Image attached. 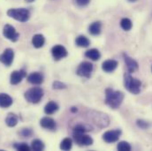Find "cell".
I'll return each mask as SVG.
<instances>
[{"label": "cell", "instance_id": "obj_1", "mask_svg": "<svg viewBox=\"0 0 152 151\" xmlns=\"http://www.w3.org/2000/svg\"><path fill=\"white\" fill-rule=\"evenodd\" d=\"M124 99V94L121 91H115L107 88L105 91V104L112 109H117L120 106Z\"/></svg>", "mask_w": 152, "mask_h": 151}, {"label": "cell", "instance_id": "obj_2", "mask_svg": "<svg viewBox=\"0 0 152 151\" xmlns=\"http://www.w3.org/2000/svg\"><path fill=\"white\" fill-rule=\"evenodd\" d=\"M124 85L127 91H129L132 94L137 95L141 91L142 82L139 80L134 78L129 73H126L124 75Z\"/></svg>", "mask_w": 152, "mask_h": 151}, {"label": "cell", "instance_id": "obj_3", "mask_svg": "<svg viewBox=\"0 0 152 151\" xmlns=\"http://www.w3.org/2000/svg\"><path fill=\"white\" fill-rule=\"evenodd\" d=\"M7 15L18 21L27 22L30 18V12L26 8L9 9L7 11Z\"/></svg>", "mask_w": 152, "mask_h": 151}, {"label": "cell", "instance_id": "obj_4", "mask_svg": "<svg viewBox=\"0 0 152 151\" xmlns=\"http://www.w3.org/2000/svg\"><path fill=\"white\" fill-rule=\"evenodd\" d=\"M24 96L28 102L31 104H38L43 96V90L41 88L34 87L26 91Z\"/></svg>", "mask_w": 152, "mask_h": 151}, {"label": "cell", "instance_id": "obj_5", "mask_svg": "<svg viewBox=\"0 0 152 151\" xmlns=\"http://www.w3.org/2000/svg\"><path fill=\"white\" fill-rule=\"evenodd\" d=\"M74 140L80 146H89L93 144V139L85 133H74Z\"/></svg>", "mask_w": 152, "mask_h": 151}, {"label": "cell", "instance_id": "obj_6", "mask_svg": "<svg viewBox=\"0 0 152 151\" xmlns=\"http://www.w3.org/2000/svg\"><path fill=\"white\" fill-rule=\"evenodd\" d=\"M3 35H4V36L6 38V39L12 41V42H17V41L19 40V38H20V34H19V33L15 30V28H14L12 26H11V25H5V26L4 27Z\"/></svg>", "mask_w": 152, "mask_h": 151}, {"label": "cell", "instance_id": "obj_7", "mask_svg": "<svg viewBox=\"0 0 152 151\" xmlns=\"http://www.w3.org/2000/svg\"><path fill=\"white\" fill-rule=\"evenodd\" d=\"M93 71V65L89 62H82L77 69V74L81 77L89 78Z\"/></svg>", "mask_w": 152, "mask_h": 151}, {"label": "cell", "instance_id": "obj_8", "mask_svg": "<svg viewBox=\"0 0 152 151\" xmlns=\"http://www.w3.org/2000/svg\"><path fill=\"white\" fill-rule=\"evenodd\" d=\"M14 58V51L12 49H6L4 50V52L0 55V62L3 63L6 66H10Z\"/></svg>", "mask_w": 152, "mask_h": 151}, {"label": "cell", "instance_id": "obj_9", "mask_svg": "<svg viewBox=\"0 0 152 151\" xmlns=\"http://www.w3.org/2000/svg\"><path fill=\"white\" fill-rule=\"evenodd\" d=\"M121 134L120 130H112V131H107L103 134V140L107 142V143H113L117 142Z\"/></svg>", "mask_w": 152, "mask_h": 151}, {"label": "cell", "instance_id": "obj_10", "mask_svg": "<svg viewBox=\"0 0 152 151\" xmlns=\"http://www.w3.org/2000/svg\"><path fill=\"white\" fill-rule=\"evenodd\" d=\"M51 54L56 60H60L67 56L66 49L62 45H55L51 49Z\"/></svg>", "mask_w": 152, "mask_h": 151}, {"label": "cell", "instance_id": "obj_11", "mask_svg": "<svg viewBox=\"0 0 152 151\" xmlns=\"http://www.w3.org/2000/svg\"><path fill=\"white\" fill-rule=\"evenodd\" d=\"M26 72L24 70L20 71H13L10 76V82L12 85H17L20 82H21L22 79L26 77Z\"/></svg>", "mask_w": 152, "mask_h": 151}, {"label": "cell", "instance_id": "obj_12", "mask_svg": "<svg viewBox=\"0 0 152 151\" xmlns=\"http://www.w3.org/2000/svg\"><path fill=\"white\" fill-rule=\"evenodd\" d=\"M124 60H125V63H126V66L127 67V70L129 72V74L131 73H134V71H136L138 69V63L133 59L132 58L128 57L126 54H124Z\"/></svg>", "mask_w": 152, "mask_h": 151}, {"label": "cell", "instance_id": "obj_13", "mask_svg": "<svg viewBox=\"0 0 152 151\" xmlns=\"http://www.w3.org/2000/svg\"><path fill=\"white\" fill-rule=\"evenodd\" d=\"M40 125L42 127L45 128V129H49V130H53L56 127V122L53 118L50 117H44L41 119L40 121Z\"/></svg>", "mask_w": 152, "mask_h": 151}, {"label": "cell", "instance_id": "obj_14", "mask_svg": "<svg viewBox=\"0 0 152 151\" xmlns=\"http://www.w3.org/2000/svg\"><path fill=\"white\" fill-rule=\"evenodd\" d=\"M43 75L41 73H32L30 74L28 77V81L31 84H34V85H40L43 82Z\"/></svg>", "mask_w": 152, "mask_h": 151}, {"label": "cell", "instance_id": "obj_15", "mask_svg": "<svg viewBox=\"0 0 152 151\" xmlns=\"http://www.w3.org/2000/svg\"><path fill=\"white\" fill-rule=\"evenodd\" d=\"M118 62L113 59H109L106 60L103 63L102 65V69L105 72V73H112L114 70L118 67Z\"/></svg>", "mask_w": 152, "mask_h": 151}, {"label": "cell", "instance_id": "obj_16", "mask_svg": "<svg viewBox=\"0 0 152 151\" xmlns=\"http://www.w3.org/2000/svg\"><path fill=\"white\" fill-rule=\"evenodd\" d=\"M12 98L4 93L0 94V107L1 108H8L12 104Z\"/></svg>", "mask_w": 152, "mask_h": 151}, {"label": "cell", "instance_id": "obj_17", "mask_svg": "<svg viewBox=\"0 0 152 151\" xmlns=\"http://www.w3.org/2000/svg\"><path fill=\"white\" fill-rule=\"evenodd\" d=\"M101 28H102V24L100 21L93 22L88 28V32L92 36H98L101 33Z\"/></svg>", "mask_w": 152, "mask_h": 151}, {"label": "cell", "instance_id": "obj_18", "mask_svg": "<svg viewBox=\"0 0 152 151\" xmlns=\"http://www.w3.org/2000/svg\"><path fill=\"white\" fill-rule=\"evenodd\" d=\"M85 56L93 61H97L101 58V54H100L99 50L96 49H90V50H87L85 53Z\"/></svg>", "mask_w": 152, "mask_h": 151}, {"label": "cell", "instance_id": "obj_19", "mask_svg": "<svg viewBox=\"0 0 152 151\" xmlns=\"http://www.w3.org/2000/svg\"><path fill=\"white\" fill-rule=\"evenodd\" d=\"M44 42H45V38L42 35L37 34V35H35L32 38V43H33L34 47L37 49L42 48L43 46Z\"/></svg>", "mask_w": 152, "mask_h": 151}, {"label": "cell", "instance_id": "obj_20", "mask_svg": "<svg viewBox=\"0 0 152 151\" xmlns=\"http://www.w3.org/2000/svg\"><path fill=\"white\" fill-rule=\"evenodd\" d=\"M58 110V105L53 101L49 102L44 107V112L47 115H51V114L55 113Z\"/></svg>", "mask_w": 152, "mask_h": 151}, {"label": "cell", "instance_id": "obj_21", "mask_svg": "<svg viewBox=\"0 0 152 151\" xmlns=\"http://www.w3.org/2000/svg\"><path fill=\"white\" fill-rule=\"evenodd\" d=\"M5 123L8 126L13 127L18 124V117L13 113H9L5 118Z\"/></svg>", "mask_w": 152, "mask_h": 151}, {"label": "cell", "instance_id": "obj_22", "mask_svg": "<svg viewBox=\"0 0 152 151\" xmlns=\"http://www.w3.org/2000/svg\"><path fill=\"white\" fill-rule=\"evenodd\" d=\"M76 44L80 47H83V48H86V47H88L89 44H90V42L88 38L84 36H80L76 38L75 40Z\"/></svg>", "mask_w": 152, "mask_h": 151}, {"label": "cell", "instance_id": "obj_23", "mask_svg": "<svg viewBox=\"0 0 152 151\" xmlns=\"http://www.w3.org/2000/svg\"><path fill=\"white\" fill-rule=\"evenodd\" d=\"M73 146V141L70 138H65L60 143V149L62 150H70Z\"/></svg>", "mask_w": 152, "mask_h": 151}, {"label": "cell", "instance_id": "obj_24", "mask_svg": "<svg viewBox=\"0 0 152 151\" xmlns=\"http://www.w3.org/2000/svg\"><path fill=\"white\" fill-rule=\"evenodd\" d=\"M31 150L35 151H41L44 150V144L41 140L36 139L31 143Z\"/></svg>", "mask_w": 152, "mask_h": 151}, {"label": "cell", "instance_id": "obj_25", "mask_svg": "<svg viewBox=\"0 0 152 151\" xmlns=\"http://www.w3.org/2000/svg\"><path fill=\"white\" fill-rule=\"evenodd\" d=\"M120 27L122 28V29H124L125 31H129L132 27H133V24H132V21L127 19V18H124L121 20L120 21Z\"/></svg>", "mask_w": 152, "mask_h": 151}, {"label": "cell", "instance_id": "obj_26", "mask_svg": "<svg viewBox=\"0 0 152 151\" xmlns=\"http://www.w3.org/2000/svg\"><path fill=\"white\" fill-rule=\"evenodd\" d=\"M117 150L119 151H130L131 150V146L126 142H120L117 145Z\"/></svg>", "mask_w": 152, "mask_h": 151}, {"label": "cell", "instance_id": "obj_27", "mask_svg": "<svg viewBox=\"0 0 152 151\" xmlns=\"http://www.w3.org/2000/svg\"><path fill=\"white\" fill-rule=\"evenodd\" d=\"M14 149H16L17 150L20 151H29L31 150V147H29L28 144L26 143H17V144H14Z\"/></svg>", "mask_w": 152, "mask_h": 151}, {"label": "cell", "instance_id": "obj_28", "mask_svg": "<svg viewBox=\"0 0 152 151\" xmlns=\"http://www.w3.org/2000/svg\"><path fill=\"white\" fill-rule=\"evenodd\" d=\"M53 88L54 89H63V88H66V84H64V83H62V82H60V81H54L53 82Z\"/></svg>", "mask_w": 152, "mask_h": 151}, {"label": "cell", "instance_id": "obj_29", "mask_svg": "<svg viewBox=\"0 0 152 151\" xmlns=\"http://www.w3.org/2000/svg\"><path fill=\"white\" fill-rule=\"evenodd\" d=\"M86 131V127L82 125H77L74 128V133H85Z\"/></svg>", "mask_w": 152, "mask_h": 151}, {"label": "cell", "instance_id": "obj_30", "mask_svg": "<svg viewBox=\"0 0 152 151\" xmlns=\"http://www.w3.org/2000/svg\"><path fill=\"white\" fill-rule=\"evenodd\" d=\"M32 131L28 128H24L22 129V131L20 132V134L23 136V137H30L32 135Z\"/></svg>", "mask_w": 152, "mask_h": 151}, {"label": "cell", "instance_id": "obj_31", "mask_svg": "<svg viewBox=\"0 0 152 151\" xmlns=\"http://www.w3.org/2000/svg\"><path fill=\"white\" fill-rule=\"evenodd\" d=\"M137 125H138V126H140L142 129H145V128H147L149 126L148 123L143 121V120H137Z\"/></svg>", "mask_w": 152, "mask_h": 151}, {"label": "cell", "instance_id": "obj_32", "mask_svg": "<svg viewBox=\"0 0 152 151\" xmlns=\"http://www.w3.org/2000/svg\"><path fill=\"white\" fill-rule=\"evenodd\" d=\"M90 0H76V3L80 5V6H85L88 5L89 4Z\"/></svg>", "mask_w": 152, "mask_h": 151}, {"label": "cell", "instance_id": "obj_33", "mask_svg": "<svg viewBox=\"0 0 152 151\" xmlns=\"http://www.w3.org/2000/svg\"><path fill=\"white\" fill-rule=\"evenodd\" d=\"M27 2H28V3H32V2H34L35 0H26Z\"/></svg>", "mask_w": 152, "mask_h": 151}, {"label": "cell", "instance_id": "obj_34", "mask_svg": "<svg viewBox=\"0 0 152 151\" xmlns=\"http://www.w3.org/2000/svg\"><path fill=\"white\" fill-rule=\"evenodd\" d=\"M129 2H135V1H137V0H128Z\"/></svg>", "mask_w": 152, "mask_h": 151}, {"label": "cell", "instance_id": "obj_35", "mask_svg": "<svg viewBox=\"0 0 152 151\" xmlns=\"http://www.w3.org/2000/svg\"><path fill=\"white\" fill-rule=\"evenodd\" d=\"M151 71H152V68H151Z\"/></svg>", "mask_w": 152, "mask_h": 151}]
</instances>
